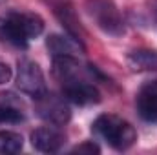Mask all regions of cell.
I'll use <instances>...</instances> for the list:
<instances>
[{
    "label": "cell",
    "instance_id": "cell-5",
    "mask_svg": "<svg viewBox=\"0 0 157 155\" xmlns=\"http://www.w3.org/2000/svg\"><path fill=\"white\" fill-rule=\"evenodd\" d=\"M17 88L37 99L42 93L48 91L46 88V78H44V73L40 70V66L33 60H18V71H17Z\"/></svg>",
    "mask_w": 157,
    "mask_h": 155
},
{
    "label": "cell",
    "instance_id": "cell-2",
    "mask_svg": "<svg viewBox=\"0 0 157 155\" xmlns=\"http://www.w3.org/2000/svg\"><path fill=\"white\" fill-rule=\"evenodd\" d=\"M93 131L117 152L132 148L133 142L137 141L135 128L122 117H117L113 113H104L97 117L93 122Z\"/></svg>",
    "mask_w": 157,
    "mask_h": 155
},
{
    "label": "cell",
    "instance_id": "cell-10",
    "mask_svg": "<svg viewBox=\"0 0 157 155\" xmlns=\"http://www.w3.org/2000/svg\"><path fill=\"white\" fill-rule=\"evenodd\" d=\"M53 75L64 86L68 82L78 80L82 75V66L75 55H60L53 57Z\"/></svg>",
    "mask_w": 157,
    "mask_h": 155
},
{
    "label": "cell",
    "instance_id": "cell-12",
    "mask_svg": "<svg viewBox=\"0 0 157 155\" xmlns=\"http://www.w3.org/2000/svg\"><path fill=\"white\" fill-rule=\"evenodd\" d=\"M128 64L135 71H157V51L135 49L128 55Z\"/></svg>",
    "mask_w": 157,
    "mask_h": 155
},
{
    "label": "cell",
    "instance_id": "cell-17",
    "mask_svg": "<svg viewBox=\"0 0 157 155\" xmlns=\"http://www.w3.org/2000/svg\"><path fill=\"white\" fill-rule=\"evenodd\" d=\"M13 77V70L7 66V64H4V62H0V84H6V82H9Z\"/></svg>",
    "mask_w": 157,
    "mask_h": 155
},
{
    "label": "cell",
    "instance_id": "cell-1",
    "mask_svg": "<svg viewBox=\"0 0 157 155\" xmlns=\"http://www.w3.org/2000/svg\"><path fill=\"white\" fill-rule=\"evenodd\" d=\"M44 31V20L37 13L29 11H11L0 24L2 37L17 47L26 49L28 40L37 39Z\"/></svg>",
    "mask_w": 157,
    "mask_h": 155
},
{
    "label": "cell",
    "instance_id": "cell-4",
    "mask_svg": "<svg viewBox=\"0 0 157 155\" xmlns=\"http://www.w3.org/2000/svg\"><path fill=\"white\" fill-rule=\"evenodd\" d=\"M35 112L37 115L53 126H64L71 119V110L66 102V97L55 95V93H42L35 99Z\"/></svg>",
    "mask_w": 157,
    "mask_h": 155
},
{
    "label": "cell",
    "instance_id": "cell-11",
    "mask_svg": "<svg viewBox=\"0 0 157 155\" xmlns=\"http://www.w3.org/2000/svg\"><path fill=\"white\" fill-rule=\"evenodd\" d=\"M46 46H48V51L51 53V57L75 55L77 51H84V47L70 35H66V37L64 35H49L46 40Z\"/></svg>",
    "mask_w": 157,
    "mask_h": 155
},
{
    "label": "cell",
    "instance_id": "cell-18",
    "mask_svg": "<svg viewBox=\"0 0 157 155\" xmlns=\"http://www.w3.org/2000/svg\"><path fill=\"white\" fill-rule=\"evenodd\" d=\"M4 2H6V0H0V6H2V4H4Z\"/></svg>",
    "mask_w": 157,
    "mask_h": 155
},
{
    "label": "cell",
    "instance_id": "cell-16",
    "mask_svg": "<svg viewBox=\"0 0 157 155\" xmlns=\"http://www.w3.org/2000/svg\"><path fill=\"white\" fill-rule=\"evenodd\" d=\"M99 152H101V148H99L93 141H86V142L78 144V146H75V148L71 150V153H88V155L99 153Z\"/></svg>",
    "mask_w": 157,
    "mask_h": 155
},
{
    "label": "cell",
    "instance_id": "cell-15",
    "mask_svg": "<svg viewBox=\"0 0 157 155\" xmlns=\"http://www.w3.org/2000/svg\"><path fill=\"white\" fill-rule=\"evenodd\" d=\"M0 106H2V108H17V110H20L22 102H20L13 93L6 91V93H0Z\"/></svg>",
    "mask_w": 157,
    "mask_h": 155
},
{
    "label": "cell",
    "instance_id": "cell-7",
    "mask_svg": "<svg viewBox=\"0 0 157 155\" xmlns=\"http://www.w3.org/2000/svg\"><path fill=\"white\" fill-rule=\"evenodd\" d=\"M59 126H40L35 131H31V144L35 150H39L42 153H55L59 152L64 142L66 137L60 130H57Z\"/></svg>",
    "mask_w": 157,
    "mask_h": 155
},
{
    "label": "cell",
    "instance_id": "cell-3",
    "mask_svg": "<svg viewBox=\"0 0 157 155\" xmlns=\"http://www.w3.org/2000/svg\"><path fill=\"white\" fill-rule=\"evenodd\" d=\"M84 9L104 33L113 37L124 35V20L113 0H86Z\"/></svg>",
    "mask_w": 157,
    "mask_h": 155
},
{
    "label": "cell",
    "instance_id": "cell-9",
    "mask_svg": "<svg viewBox=\"0 0 157 155\" xmlns=\"http://www.w3.org/2000/svg\"><path fill=\"white\" fill-rule=\"evenodd\" d=\"M55 15H57L59 22L62 24V28L66 29V33H68L71 39H75L78 44L84 47L86 31H84V28H82V24H80V20H78L77 13H75V9H73V6L68 4V2L57 4V6H55Z\"/></svg>",
    "mask_w": 157,
    "mask_h": 155
},
{
    "label": "cell",
    "instance_id": "cell-6",
    "mask_svg": "<svg viewBox=\"0 0 157 155\" xmlns=\"http://www.w3.org/2000/svg\"><path fill=\"white\" fill-rule=\"evenodd\" d=\"M62 95L66 97V100H70L77 106H91V104L101 102V91L93 84H90L82 78L64 84L62 86Z\"/></svg>",
    "mask_w": 157,
    "mask_h": 155
},
{
    "label": "cell",
    "instance_id": "cell-13",
    "mask_svg": "<svg viewBox=\"0 0 157 155\" xmlns=\"http://www.w3.org/2000/svg\"><path fill=\"white\" fill-rule=\"evenodd\" d=\"M24 148V139L17 131L2 130L0 131V153H18Z\"/></svg>",
    "mask_w": 157,
    "mask_h": 155
},
{
    "label": "cell",
    "instance_id": "cell-8",
    "mask_svg": "<svg viewBox=\"0 0 157 155\" xmlns=\"http://www.w3.org/2000/svg\"><path fill=\"white\" fill-rule=\"evenodd\" d=\"M137 112L148 122H157V78L148 80L141 86L137 99Z\"/></svg>",
    "mask_w": 157,
    "mask_h": 155
},
{
    "label": "cell",
    "instance_id": "cell-14",
    "mask_svg": "<svg viewBox=\"0 0 157 155\" xmlns=\"http://www.w3.org/2000/svg\"><path fill=\"white\" fill-rule=\"evenodd\" d=\"M22 119H24V115H22L20 110L0 106V124H4V122H20Z\"/></svg>",
    "mask_w": 157,
    "mask_h": 155
}]
</instances>
